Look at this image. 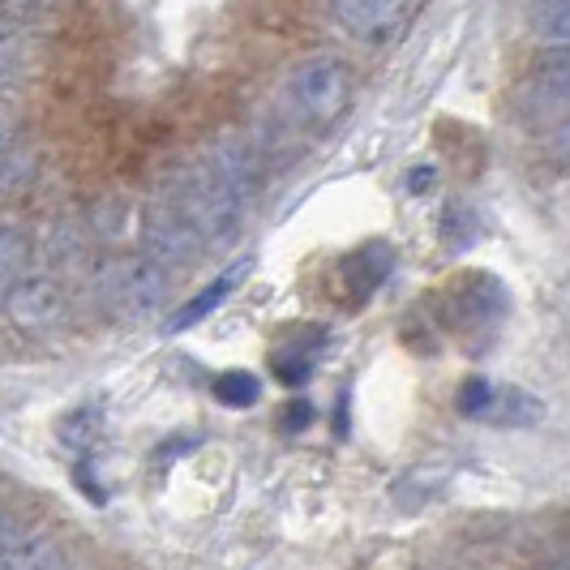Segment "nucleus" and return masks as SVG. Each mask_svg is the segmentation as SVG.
<instances>
[{
    "label": "nucleus",
    "mask_w": 570,
    "mask_h": 570,
    "mask_svg": "<svg viewBox=\"0 0 570 570\" xmlns=\"http://www.w3.org/2000/svg\"><path fill=\"white\" fill-rule=\"evenodd\" d=\"M22 541H30V537H27V528H22V523H18L13 514H4V511H0V558H4L9 549H18V544H22Z\"/></svg>",
    "instance_id": "obj_22"
},
{
    "label": "nucleus",
    "mask_w": 570,
    "mask_h": 570,
    "mask_svg": "<svg viewBox=\"0 0 570 570\" xmlns=\"http://www.w3.org/2000/svg\"><path fill=\"white\" fill-rule=\"evenodd\" d=\"M171 202L189 215V224L198 228L206 245H228L232 236L240 232V224H245V202L236 198L206 164L189 168L176 180V198Z\"/></svg>",
    "instance_id": "obj_2"
},
{
    "label": "nucleus",
    "mask_w": 570,
    "mask_h": 570,
    "mask_svg": "<svg viewBox=\"0 0 570 570\" xmlns=\"http://www.w3.org/2000/svg\"><path fill=\"white\" fill-rule=\"evenodd\" d=\"M326 18L365 48H391L412 22V0H326Z\"/></svg>",
    "instance_id": "obj_4"
},
{
    "label": "nucleus",
    "mask_w": 570,
    "mask_h": 570,
    "mask_svg": "<svg viewBox=\"0 0 570 570\" xmlns=\"http://www.w3.org/2000/svg\"><path fill=\"white\" fill-rule=\"evenodd\" d=\"M275 370H279V377H284L287 386H301V382L309 377V365H305V356H301V361H279Z\"/></svg>",
    "instance_id": "obj_23"
},
{
    "label": "nucleus",
    "mask_w": 570,
    "mask_h": 570,
    "mask_svg": "<svg viewBox=\"0 0 570 570\" xmlns=\"http://www.w3.org/2000/svg\"><path fill=\"white\" fill-rule=\"evenodd\" d=\"M455 309L463 322H493V317L507 314V292H502L498 279L476 275V279H468V284L459 287Z\"/></svg>",
    "instance_id": "obj_10"
},
{
    "label": "nucleus",
    "mask_w": 570,
    "mask_h": 570,
    "mask_svg": "<svg viewBox=\"0 0 570 570\" xmlns=\"http://www.w3.org/2000/svg\"><path fill=\"white\" fill-rule=\"evenodd\" d=\"M541 416H544V403L532 391H519V386H498L493 407H489V421L493 425H511V429L537 425Z\"/></svg>",
    "instance_id": "obj_12"
},
{
    "label": "nucleus",
    "mask_w": 570,
    "mask_h": 570,
    "mask_svg": "<svg viewBox=\"0 0 570 570\" xmlns=\"http://www.w3.org/2000/svg\"><path fill=\"white\" fill-rule=\"evenodd\" d=\"M9 9H22V13H48L57 0H4Z\"/></svg>",
    "instance_id": "obj_25"
},
{
    "label": "nucleus",
    "mask_w": 570,
    "mask_h": 570,
    "mask_svg": "<svg viewBox=\"0 0 570 570\" xmlns=\"http://www.w3.org/2000/svg\"><path fill=\"white\" fill-rule=\"evenodd\" d=\"M142 245L146 257H155L168 271H180V266H189L198 257L202 236L176 202H155L142 219Z\"/></svg>",
    "instance_id": "obj_5"
},
{
    "label": "nucleus",
    "mask_w": 570,
    "mask_h": 570,
    "mask_svg": "<svg viewBox=\"0 0 570 570\" xmlns=\"http://www.w3.org/2000/svg\"><path fill=\"white\" fill-rule=\"evenodd\" d=\"M493 395H498V386H493L489 377H468V382L459 386V395H455L459 416H472V421H489Z\"/></svg>",
    "instance_id": "obj_19"
},
{
    "label": "nucleus",
    "mask_w": 570,
    "mask_h": 570,
    "mask_svg": "<svg viewBox=\"0 0 570 570\" xmlns=\"http://www.w3.org/2000/svg\"><path fill=\"white\" fill-rule=\"evenodd\" d=\"M202 164L215 171L224 185H228L236 198L249 202L257 198V189H262V180H266V164H262V150H257L245 134H219L215 142L206 146V155H202Z\"/></svg>",
    "instance_id": "obj_7"
},
{
    "label": "nucleus",
    "mask_w": 570,
    "mask_h": 570,
    "mask_svg": "<svg viewBox=\"0 0 570 570\" xmlns=\"http://www.w3.org/2000/svg\"><path fill=\"white\" fill-rule=\"evenodd\" d=\"M528 99L544 108V112H567L570 116V48H553L549 57L537 65L532 82H528Z\"/></svg>",
    "instance_id": "obj_8"
},
{
    "label": "nucleus",
    "mask_w": 570,
    "mask_h": 570,
    "mask_svg": "<svg viewBox=\"0 0 570 570\" xmlns=\"http://www.w3.org/2000/svg\"><path fill=\"white\" fill-rule=\"evenodd\" d=\"M13 142V112L0 104V146H9Z\"/></svg>",
    "instance_id": "obj_27"
},
{
    "label": "nucleus",
    "mask_w": 570,
    "mask_h": 570,
    "mask_svg": "<svg viewBox=\"0 0 570 570\" xmlns=\"http://www.w3.org/2000/svg\"><path fill=\"white\" fill-rule=\"evenodd\" d=\"M0 570H65V553L52 541H22L0 558Z\"/></svg>",
    "instance_id": "obj_16"
},
{
    "label": "nucleus",
    "mask_w": 570,
    "mask_h": 570,
    "mask_svg": "<svg viewBox=\"0 0 570 570\" xmlns=\"http://www.w3.org/2000/svg\"><path fill=\"white\" fill-rule=\"evenodd\" d=\"M0 305H4V317H9L18 331H30V335L57 331L60 322H65V314H69L65 292H60V284L48 279V275H22L18 284L0 296Z\"/></svg>",
    "instance_id": "obj_6"
},
{
    "label": "nucleus",
    "mask_w": 570,
    "mask_h": 570,
    "mask_svg": "<svg viewBox=\"0 0 570 570\" xmlns=\"http://www.w3.org/2000/svg\"><path fill=\"white\" fill-rule=\"evenodd\" d=\"M429 185H433V168H416L412 171V180H407V189H412V194H425Z\"/></svg>",
    "instance_id": "obj_26"
},
{
    "label": "nucleus",
    "mask_w": 570,
    "mask_h": 570,
    "mask_svg": "<svg viewBox=\"0 0 570 570\" xmlns=\"http://www.w3.org/2000/svg\"><path fill=\"white\" fill-rule=\"evenodd\" d=\"M391 266H395V257H391L386 245H365V249H356L343 262V279L356 296H370L373 287H382V279L391 275Z\"/></svg>",
    "instance_id": "obj_11"
},
{
    "label": "nucleus",
    "mask_w": 570,
    "mask_h": 570,
    "mask_svg": "<svg viewBox=\"0 0 570 570\" xmlns=\"http://www.w3.org/2000/svg\"><path fill=\"white\" fill-rule=\"evenodd\" d=\"M78 249H82V240H78L73 224H57V228H52V245H48V254L57 257V262H73Z\"/></svg>",
    "instance_id": "obj_21"
},
{
    "label": "nucleus",
    "mask_w": 570,
    "mask_h": 570,
    "mask_svg": "<svg viewBox=\"0 0 570 570\" xmlns=\"http://www.w3.org/2000/svg\"><path fill=\"white\" fill-rule=\"evenodd\" d=\"M210 391H215V400L224 403V407H254V403L262 400V382L245 370L219 373V377L210 382Z\"/></svg>",
    "instance_id": "obj_17"
},
{
    "label": "nucleus",
    "mask_w": 570,
    "mask_h": 570,
    "mask_svg": "<svg viewBox=\"0 0 570 570\" xmlns=\"http://www.w3.org/2000/svg\"><path fill=\"white\" fill-rule=\"evenodd\" d=\"M245 271H249V262H240L236 271H224V275H219L215 284L202 287V292L194 296V301H189V305H180V309L171 314V322H168L171 331H189L194 322H202V317L215 314V309H219V305H224V301L232 296V287H236L240 279H245Z\"/></svg>",
    "instance_id": "obj_9"
},
{
    "label": "nucleus",
    "mask_w": 570,
    "mask_h": 570,
    "mask_svg": "<svg viewBox=\"0 0 570 570\" xmlns=\"http://www.w3.org/2000/svg\"><path fill=\"white\" fill-rule=\"evenodd\" d=\"M30 240L18 228H0V296L27 275Z\"/></svg>",
    "instance_id": "obj_15"
},
{
    "label": "nucleus",
    "mask_w": 570,
    "mask_h": 570,
    "mask_svg": "<svg viewBox=\"0 0 570 570\" xmlns=\"http://www.w3.org/2000/svg\"><path fill=\"white\" fill-rule=\"evenodd\" d=\"M284 104L301 125H331L352 104V69L343 57L314 52L296 60L284 78Z\"/></svg>",
    "instance_id": "obj_1"
},
{
    "label": "nucleus",
    "mask_w": 570,
    "mask_h": 570,
    "mask_svg": "<svg viewBox=\"0 0 570 570\" xmlns=\"http://www.w3.org/2000/svg\"><path fill=\"white\" fill-rule=\"evenodd\" d=\"M27 65V43L13 27H0V86L18 82Z\"/></svg>",
    "instance_id": "obj_20"
},
{
    "label": "nucleus",
    "mask_w": 570,
    "mask_h": 570,
    "mask_svg": "<svg viewBox=\"0 0 570 570\" xmlns=\"http://www.w3.org/2000/svg\"><path fill=\"white\" fill-rule=\"evenodd\" d=\"M442 240L451 245V249H468V245H476V236H481V219H476V210H468L463 202H451L446 210H442Z\"/></svg>",
    "instance_id": "obj_18"
},
{
    "label": "nucleus",
    "mask_w": 570,
    "mask_h": 570,
    "mask_svg": "<svg viewBox=\"0 0 570 570\" xmlns=\"http://www.w3.org/2000/svg\"><path fill=\"white\" fill-rule=\"evenodd\" d=\"M99 292L125 322H150L168 301V266L155 257H116L99 271Z\"/></svg>",
    "instance_id": "obj_3"
},
{
    "label": "nucleus",
    "mask_w": 570,
    "mask_h": 570,
    "mask_svg": "<svg viewBox=\"0 0 570 570\" xmlns=\"http://www.w3.org/2000/svg\"><path fill=\"white\" fill-rule=\"evenodd\" d=\"M35 180V150L30 146H0V198L22 194Z\"/></svg>",
    "instance_id": "obj_14"
},
{
    "label": "nucleus",
    "mask_w": 570,
    "mask_h": 570,
    "mask_svg": "<svg viewBox=\"0 0 570 570\" xmlns=\"http://www.w3.org/2000/svg\"><path fill=\"white\" fill-rule=\"evenodd\" d=\"M532 30L544 48H570V0H532Z\"/></svg>",
    "instance_id": "obj_13"
},
{
    "label": "nucleus",
    "mask_w": 570,
    "mask_h": 570,
    "mask_svg": "<svg viewBox=\"0 0 570 570\" xmlns=\"http://www.w3.org/2000/svg\"><path fill=\"white\" fill-rule=\"evenodd\" d=\"M553 155H558L562 164H570V116H562V125L553 129Z\"/></svg>",
    "instance_id": "obj_24"
}]
</instances>
